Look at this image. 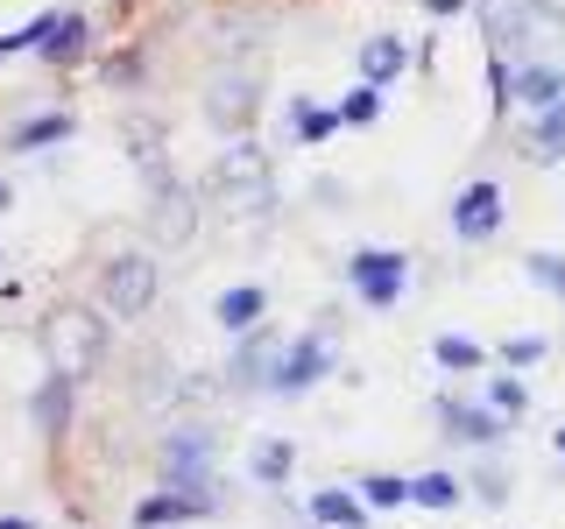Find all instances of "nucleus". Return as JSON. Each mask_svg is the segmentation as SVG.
<instances>
[{
  "label": "nucleus",
  "instance_id": "obj_23",
  "mask_svg": "<svg viewBox=\"0 0 565 529\" xmlns=\"http://www.w3.org/2000/svg\"><path fill=\"white\" fill-rule=\"evenodd\" d=\"M64 134H71V114H43V120H22V128L8 134V149L35 155V149H50V141H64Z\"/></svg>",
  "mask_w": 565,
  "mask_h": 529
},
{
  "label": "nucleus",
  "instance_id": "obj_4",
  "mask_svg": "<svg viewBox=\"0 0 565 529\" xmlns=\"http://www.w3.org/2000/svg\"><path fill=\"white\" fill-rule=\"evenodd\" d=\"M99 290H106V311H114V317H141V311L156 304V261H149V255H120V261H106Z\"/></svg>",
  "mask_w": 565,
  "mask_h": 529
},
{
  "label": "nucleus",
  "instance_id": "obj_30",
  "mask_svg": "<svg viewBox=\"0 0 565 529\" xmlns=\"http://www.w3.org/2000/svg\"><path fill=\"white\" fill-rule=\"evenodd\" d=\"M0 529H35V522L29 516H0Z\"/></svg>",
  "mask_w": 565,
  "mask_h": 529
},
{
  "label": "nucleus",
  "instance_id": "obj_32",
  "mask_svg": "<svg viewBox=\"0 0 565 529\" xmlns=\"http://www.w3.org/2000/svg\"><path fill=\"white\" fill-rule=\"evenodd\" d=\"M552 445H558V458H565V431H558V438H552Z\"/></svg>",
  "mask_w": 565,
  "mask_h": 529
},
{
  "label": "nucleus",
  "instance_id": "obj_22",
  "mask_svg": "<svg viewBox=\"0 0 565 529\" xmlns=\"http://www.w3.org/2000/svg\"><path fill=\"white\" fill-rule=\"evenodd\" d=\"M361 487V501L375 508V516H388V508H411V481L403 473H367V481H353Z\"/></svg>",
  "mask_w": 565,
  "mask_h": 529
},
{
  "label": "nucleus",
  "instance_id": "obj_9",
  "mask_svg": "<svg viewBox=\"0 0 565 529\" xmlns=\"http://www.w3.org/2000/svg\"><path fill=\"white\" fill-rule=\"evenodd\" d=\"M220 191L234 198L241 212H255V205H269V163H262V149H226V163H220Z\"/></svg>",
  "mask_w": 565,
  "mask_h": 529
},
{
  "label": "nucleus",
  "instance_id": "obj_27",
  "mask_svg": "<svg viewBox=\"0 0 565 529\" xmlns=\"http://www.w3.org/2000/svg\"><path fill=\"white\" fill-rule=\"evenodd\" d=\"M523 276H530V282H544V290H552L558 304H565V255H530V261H523Z\"/></svg>",
  "mask_w": 565,
  "mask_h": 529
},
{
  "label": "nucleus",
  "instance_id": "obj_26",
  "mask_svg": "<svg viewBox=\"0 0 565 529\" xmlns=\"http://www.w3.org/2000/svg\"><path fill=\"white\" fill-rule=\"evenodd\" d=\"M544 353H552V339H537V332H516V339H502V353H494V360H502V367H537Z\"/></svg>",
  "mask_w": 565,
  "mask_h": 529
},
{
  "label": "nucleus",
  "instance_id": "obj_14",
  "mask_svg": "<svg viewBox=\"0 0 565 529\" xmlns=\"http://www.w3.org/2000/svg\"><path fill=\"white\" fill-rule=\"evenodd\" d=\"M149 226H156V240H170V247H184L191 240V226H199V212H191V191H156V212H149Z\"/></svg>",
  "mask_w": 565,
  "mask_h": 529
},
{
  "label": "nucleus",
  "instance_id": "obj_16",
  "mask_svg": "<svg viewBox=\"0 0 565 529\" xmlns=\"http://www.w3.org/2000/svg\"><path fill=\"white\" fill-rule=\"evenodd\" d=\"M71 388H78V381H71V375H50L43 388H35L29 417H35V431H43V438H57L64 423H71Z\"/></svg>",
  "mask_w": 565,
  "mask_h": 529
},
{
  "label": "nucleus",
  "instance_id": "obj_10",
  "mask_svg": "<svg viewBox=\"0 0 565 529\" xmlns=\"http://www.w3.org/2000/svg\"><path fill=\"white\" fill-rule=\"evenodd\" d=\"M199 516H212V494H184V487H163V494H141V501H135V529L199 522Z\"/></svg>",
  "mask_w": 565,
  "mask_h": 529
},
{
  "label": "nucleus",
  "instance_id": "obj_33",
  "mask_svg": "<svg viewBox=\"0 0 565 529\" xmlns=\"http://www.w3.org/2000/svg\"><path fill=\"white\" fill-rule=\"evenodd\" d=\"M311 529H326V522H311Z\"/></svg>",
  "mask_w": 565,
  "mask_h": 529
},
{
  "label": "nucleus",
  "instance_id": "obj_3",
  "mask_svg": "<svg viewBox=\"0 0 565 529\" xmlns=\"http://www.w3.org/2000/svg\"><path fill=\"white\" fill-rule=\"evenodd\" d=\"M332 360H340V353H332L326 332L290 339V346H282V360H276V375H269V396H305V388H318V381L332 375Z\"/></svg>",
  "mask_w": 565,
  "mask_h": 529
},
{
  "label": "nucleus",
  "instance_id": "obj_5",
  "mask_svg": "<svg viewBox=\"0 0 565 529\" xmlns=\"http://www.w3.org/2000/svg\"><path fill=\"white\" fill-rule=\"evenodd\" d=\"M163 473H170V487H184V494H205L212 487V431H170L163 438Z\"/></svg>",
  "mask_w": 565,
  "mask_h": 529
},
{
  "label": "nucleus",
  "instance_id": "obj_24",
  "mask_svg": "<svg viewBox=\"0 0 565 529\" xmlns=\"http://www.w3.org/2000/svg\"><path fill=\"white\" fill-rule=\"evenodd\" d=\"M375 114H382V85H367V78H361V85H353V93L340 99V120H347V128H367Z\"/></svg>",
  "mask_w": 565,
  "mask_h": 529
},
{
  "label": "nucleus",
  "instance_id": "obj_20",
  "mask_svg": "<svg viewBox=\"0 0 565 529\" xmlns=\"http://www.w3.org/2000/svg\"><path fill=\"white\" fill-rule=\"evenodd\" d=\"M530 163H565V99L552 114H530Z\"/></svg>",
  "mask_w": 565,
  "mask_h": 529
},
{
  "label": "nucleus",
  "instance_id": "obj_12",
  "mask_svg": "<svg viewBox=\"0 0 565 529\" xmlns=\"http://www.w3.org/2000/svg\"><path fill=\"white\" fill-rule=\"evenodd\" d=\"M276 360H282V339H269V332H247V346L234 353V367H226V381H234V388H269Z\"/></svg>",
  "mask_w": 565,
  "mask_h": 529
},
{
  "label": "nucleus",
  "instance_id": "obj_18",
  "mask_svg": "<svg viewBox=\"0 0 565 529\" xmlns=\"http://www.w3.org/2000/svg\"><path fill=\"white\" fill-rule=\"evenodd\" d=\"M431 360L446 367V375H481V367H488V346L467 339V332H438V339H431Z\"/></svg>",
  "mask_w": 565,
  "mask_h": 529
},
{
  "label": "nucleus",
  "instance_id": "obj_25",
  "mask_svg": "<svg viewBox=\"0 0 565 529\" xmlns=\"http://www.w3.org/2000/svg\"><path fill=\"white\" fill-rule=\"evenodd\" d=\"M488 410H502V417H523L530 410V388L516 375H488Z\"/></svg>",
  "mask_w": 565,
  "mask_h": 529
},
{
  "label": "nucleus",
  "instance_id": "obj_7",
  "mask_svg": "<svg viewBox=\"0 0 565 529\" xmlns=\"http://www.w3.org/2000/svg\"><path fill=\"white\" fill-rule=\"evenodd\" d=\"M565 99V64L558 57H523L516 78H509V106H523V114H552Z\"/></svg>",
  "mask_w": 565,
  "mask_h": 529
},
{
  "label": "nucleus",
  "instance_id": "obj_1",
  "mask_svg": "<svg viewBox=\"0 0 565 529\" xmlns=\"http://www.w3.org/2000/svg\"><path fill=\"white\" fill-rule=\"evenodd\" d=\"M43 353H50V375L93 381L99 360H106V317L85 311V304H57L43 317Z\"/></svg>",
  "mask_w": 565,
  "mask_h": 529
},
{
  "label": "nucleus",
  "instance_id": "obj_19",
  "mask_svg": "<svg viewBox=\"0 0 565 529\" xmlns=\"http://www.w3.org/2000/svg\"><path fill=\"white\" fill-rule=\"evenodd\" d=\"M467 501V481L459 473H417L411 481V508H431V516H446V508Z\"/></svg>",
  "mask_w": 565,
  "mask_h": 529
},
{
  "label": "nucleus",
  "instance_id": "obj_29",
  "mask_svg": "<svg viewBox=\"0 0 565 529\" xmlns=\"http://www.w3.org/2000/svg\"><path fill=\"white\" fill-rule=\"evenodd\" d=\"M424 8H431V14H459V8H467V0H424Z\"/></svg>",
  "mask_w": 565,
  "mask_h": 529
},
{
  "label": "nucleus",
  "instance_id": "obj_11",
  "mask_svg": "<svg viewBox=\"0 0 565 529\" xmlns=\"http://www.w3.org/2000/svg\"><path fill=\"white\" fill-rule=\"evenodd\" d=\"M262 311H269V290L262 282H234V290H220V304H212V317H220V332H262Z\"/></svg>",
  "mask_w": 565,
  "mask_h": 529
},
{
  "label": "nucleus",
  "instance_id": "obj_17",
  "mask_svg": "<svg viewBox=\"0 0 565 529\" xmlns=\"http://www.w3.org/2000/svg\"><path fill=\"white\" fill-rule=\"evenodd\" d=\"M247 473H255V487H282L297 473V445L290 438H262V445L247 452Z\"/></svg>",
  "mask_w": 565,
  "mask_h": 529
},
{
  "label": "nucleus",
  "instance_id": "obj_2",
  "mask_svg": "<svg viewBox=\"0 0 565 529\" xmlns=\"http://www.w3.org/2000/svg\"><path fill=\"white\" fill-rule=\"evenodd\" d=\"M347 282H353V296H361L367 311H396L403 290H411V255H396V247H353Z\"/></svg>",
  "mask_w": 565,
  "mask_h": 529
},
{
  "label": "nucleus",
  "instance_id": "obj_13",
  "mask_svg": "<svg viewBox=\"0 0 565 529\" xmlns=\"http://www.w3.org/2000/svg\"><path fill=\"white\" fill-rule=\"evenodd\" d=\"M367 516L375 508L361 501V487H318L311 494V522H326V529H367Z\"/></svg>",
  "mask_w": 565,
  "mask_h": 529
},
{
  "label": "nucleus",
  "instance_id": "obj_21",
  "mask_svg": "<svg viewBox=\"0 0 565 529\" xmlns=\"http://www.w3.org/2000/svg\"><path fill=\"white\" fill-rule=\"evenodd\" d=\"M290 120H297V134H305L311 149H318V141H332V134L347 128V120H340V106H311V99H290Z\"/></svg>",
  "mask_w": 565,
  "mask_h": 529
},
{
  "label": "nucleus",
  "instance_id": "obj_8",
  "mask_svg": "<svg viewBox=\"0 0 565 529\" xmlns=\"http://www.w3.org/2000/svg\"><path fill=\"white\" fill-rule=\"evenodd\" d=\"M438 423H446V438H459V445H502V431H509V417L502 410H488V402H459L446 396L438 402Z\"/></svg>",
  "mask_w": 565,
  "mask_h": 529
},
{
  "label": "nucleus",
  "instance_id": "obj_28",
  "mask_svg": "<svg viewBox=\"0 0 565 529\" xmlns=\"http://www.w3.org/2000/svg\"><path fill=\"white\" fill-rule=\"evenodd\" d=\"M467 487H473V501H488V508H502V501H509V481H502L494 466H481V473H473Z\"/></svg>",
  "mask_w": 565,
  "mask_h": 529
},
{
  "label": "nucleus",
  "instance_id": "obj_31",
  "mask_svg": "<svg viewBox=\"0 0 565 529\" xmlns=\"http://www.w3.org/2000/svg\"><path fill=\"white\" fill-rule=\"evenodd\" d=\"M8 205H14V191H8V184H0V212H8Z\"/></svg>",
  "mask_w": 565,
  "mask_h": 529
},
{
  "label": "nucleus",
  "instance_id": "obj_6",
  "mask_svg": "<svg viewBox=\"0 0 565 529\" xmlns=\"http://www.w3.org/2000/svg\"><path fill=\"white\" fill-rule=\"evenodd\" d=\"M452 234L467 240V247H481V240H494V234H502V184L473 176V184L452 198Z\"/></svg>",
  "mask_w": 565,
  "mask_h": 529
},
{
  "label": "nucleus",
  "instance_id": "obj_15",
  "mask_svg": "<svg viewBox=\"0 0 565 529\" xmlns=\"http://www.w3.org/2000/svg\"><path fill=\"white\" fill-rule=\"evenodd\" d=\"M403 64H411V43H403V35H367V43H361V78L367 85L403 78Z\"/></svg>",
  "mask_w": 565,
  "mask_h": 529
}]
</instances>
